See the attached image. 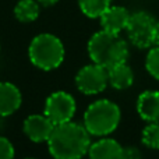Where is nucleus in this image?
Wrapping results in <instances>:
<instances>
[{"instance_id": "obj_1", "label": "nucleus", "mask_w": 159, "mask_h": 159, "mask_svg": "<svg viewBox=\"0 0 159 159\" xmlns=\"http://www.w3.org/2000/svg\"><path fill=\"white\" fill-rule=\"evenodd\" d=\"M91 147V134L84 124L67 121L57 124L48 140V148L55 159H81Z\"/></svg>"}, {"instance_id": "obj_2", "label": "nucleus", "mask_w": 159, "mask_h": 159, "mask_svg": "<svg viewBox=\"0 0 159 159\" xmlns=\"http://www.w3.org/2000/svg\"><path fill=\"white\" fill-rule=\"evenodd\" d=\"M88 55L93 63L110 69L127 61L129 46L120 34H112L102 30L93 34L88 42Z\"/></svg>"}, {"instance_id": "obj_3", "label": "nucleus", "mask_w": 159, "mask_h": 159, "mask_svg": "<svg viewBox=\"0 0 159 159\" xmlns=\"http://www.w3.org/2000/svg\"><path fill=\"white\" fill-rule=\"evenodd\" d=\"M121 119L120 107L109 99L91 103L84 113V127L91 135L105 137L117 129Z\"/></svg>"}, {"instance_id": "obj_4", "label": "nucleus", "mask_w": 159, "mask_h": 159, "mask_svg": "<svg viewBox=\"0 0 159 159\" xmlns=\"http://www.w3.org/2000/svg\"><path fill=\"white\" fill-rule=\"evenodd\" d=\"M63 42L52 34H39L31 41L28 57L35 67L45 71L55 70L64 60Z\"/></svg>"}, {"instance_id": "obj_5", "label": "nucleus", "mask_w": 159, "mask_h": 159, "mask_svg": "<svg viewBox=\"0 0 159 159\" xmlns=\"http://www.w3.org/2000/svg\"><path fill=\"white\" fill-rule=\"evenodd\" d=\"M155 18L147 11H135L130 16L127 24V36L134 46L140 49H148L152 46V30L155 25Z\"/></svg>"}, {"instance_id": "obj_6", "label": "nucleus", "mask_w": 159, "mask_h": 159, "mask_svg": "<svg viewBox=\"0 0 159 159\" xmlns=\"http://www.w3.org/2000/svg\"><path fill=\"white\" fill-rule=\"evenodd\" d=\"M75 99L64 91L50 93L45 102V115L55 123V126L71 121L75 115Z\"/></svg>"}, {"instance_id": "obj_7", "label": "nucleus", "mask_w": 159, "mask_h": 159, "mask_svg": "<svg viewBox=\"0 0 159 159\" xmlns=\"http://www.w3.org/2000/svg\"><path fill=\"white\" fill-rule=\"evenodd\" d=\"M109 84L107 69L96 63L82 67L75 75V85L84 95H96L105 91Z\"/></svg>"}, {"instance_id": "obj_8", "label": "nucleus", "mask_w": 159, "mask_h": 159, "mask_svg": "<svg viewBox=\"0 0 159 159\" xmlns=\"http://www.w3.org/2000/svg\"><path fill=\"white\" fill-rule=\"evenodd\" d=\"M24 133L32 143H48L55 123L46 115H31L24 120Z\"/></svg>"}, {"instance_id": "obj_9", "label": "nucleus", "mask_w": 159, "mask_h": 159, "mask_svg": "<svg viewBox=\"0 0 159 159\" xmlns=\"http://www.w3.org/2000/svg\"><path fill=\"white\" fill-rule=\"evenodd\" d=\"M131 14L129 13V10L121 6H110L101 17V25L102 30L107 31L112 34H120L121 31H124L127 28L129 20Z\"/></svg>"}, {"instance_id": "obj_10", "label": "nucleus", "mask_w": 159, "mask_h": 159, "mask_svg": "<svg viewBox=\"0 0 159 159\" xmlns=\"http://www.w3.org/2000/svg\"><path fill=\"white\" fill-rule=\"evenodd\" d=\"M22 103L21 91L11 82H0V117L13 115Z\"/></svg>"}, {"instance_id": "obj_11", "label": "nucleus", "mask_w": 159, "mask_h": 159, "mask_svg": "<svg viewBox=\"0 0 159 159\" xmlns=\"http://www.w3.org/2000/svg\"><path fill=\"white\" fill-rule=\"evenodd\" d=\"M137 112L143 120L152 123L159 121V92L144 91L137 101Z\"/></svg>"}, {"instance_id": "obj_12", "label": "nucleus", "mask_w": 159, "mask_h": 159, "mask_svg": "<svg viewBox=\"0 0 159 159\" xmlns=\"http://www.w3.org/2000/svg\"><path fill=\"white\" fill-rule=\"evenodd\" d=\"M121 154L123 147L113 138H101L88 149L89 159H121Z\"/></svg>"}, {"instance_id": "obj_13", "label": "nucleus", "mask_w": 159, "mask_h": 159, "mask_svg": "<svg viewBox=\"0 0 159 159\" xmlns=\"http://www.w3.org/2000/svg\"><path fill=\"white\" fill-rule=\"evenodd\" d=\"M107 78H109V84L115 89H127L134 82V73L131 67L124 61L107 69Z\"/></svg>"}, {"instance_id": "obj_14", "label": "nucleus", "mask_w": 159, "mask_h": 159, "mask_svg": "<svg viewBox=\"0 0 159 159\" xmlns=\"http://www.w3.org/2000/svg\"><path fill=\"white\" fill-rule=\"evenodd\" d=\"M14 16L20 22H32L39 17V3L36 0H20L14 7Z\"/></svg>"}, {"instance_id": "obj_15", "label": "nucleus", "mask_w": 159, "mask_h": 159, "mask_svg": "<svg viewBox=\"0 0 159 159\" xmlns=\"http://www.w3.org/2000/svg\"><path fill=\"white\" fill-rule=\"evenodd\" d=\"M81 11L89 18H99L112 6V0H78Z\"/></svg>"}, {"instance_id": "obj_16", "label": "nucleus", "mask_w": 159, "mask_h": 159, "mask_svg": "<svg viewBox=\"0 0 159 159\" xmlns=\"http://www.w3.org/2000/svg\"><path fill=\"white\" fill-rule=\"evenodd\" d=\"M143 144L147 148L159 149V121H152L143 130Z\"/></svg>"}, {"instance_id": "obj_17", "label": "nucleus", "mask_w": 159, "mask_h": 159, "mask_svg": "<svg viewBox=\"0 0 159 159\" xmlns=\"http://www.w3.org/2000/svg\"><path fill=\"white\" fill-rule=\"evenodd\" d=\"M145 69L155 80L159 81V46H152L145 57Z\"/></svg>"}, {"instance_id": "obj_18", "label": "nucleus", "mask_w": 159, "mask_h": 159, "mask_svg": "<svg viewBox=\"0 0 159 159\" xmlns=\"http://www.w3.org/2000/svg\"><path fill=\"white\" fill-rule=\"evenodd\" d=\"M14 145L6 137L0 135V159H14Z\"/></svg>"}, {"instance_id": "obj_19", "label": "nucleus", "mask_w": 159, "mask_h": 159, "mask_svg": "<svg viewBox=\"0 0 159 159\" xmlns=\"http://www.w3.org/2000/svg\"><path fill=\"white\" fill-rule=\"evenodd\" d=\"M121 159H143V154L137 147H126L123 148Z\"/></svg>"}, {"instance_id": "obj_20", "label": "nucleus", "mask_w": 159, "mask_h": 159, "mask_svg": "<svg viewBox=\"0 0 159 159\" xmlns=\"http://www.w3.org/2000/svg\"><path fill=\"white\" fill-rule=\"evenodd\" d=\"M152 46H159V21L155 22L154 30H152V38H151ZM151 46V48H152Z\"/></svg>"}, {"instance_id": "obj_21", "label": "nucleus", "mask_w": 159, "mask_h": 159, "mask_svg": "<svg viewBox=\"0 0 159 159\" xmlns=\"http://www.w3.org/2000/svg\"><path fill=\"white\" fill-rule=\"evenodd\" d=\"M36 2L43 4V6H53V4H56L59 0H36Z\"/></svg>"}, {"instance_id": "obj_22", "label": "nucleus", "mask_w": 159, "mask_h": 159, "mask_svg": "<svg viewBox=\"0 0 159 159\" xmlns=\"http://www.w3.org/2000/svg\"><path fill=\"white\" fill-rule=\"evenodd\" d=\"M25 159H36V158H25Z\"/></svg>"}]
</instances>
